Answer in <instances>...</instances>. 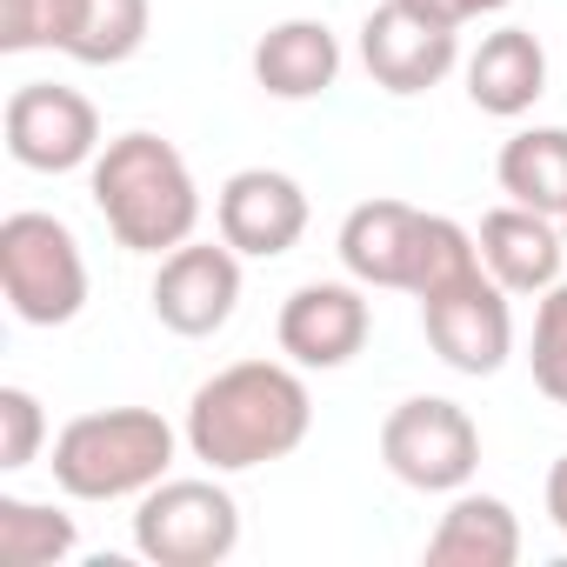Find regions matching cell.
I'll list each match as a JSON object with an SVG mask.
<instances>
[{
  "label": "cell",
  "mask_w": 567,
  "mask_h": 567,
  "mask_svg": "<svg viewBox=\"0 0 567 567\" xmlns=\"http://www.w3.org/2000/svg\"><path fill=\"white\" fill-rule=\"evenodd\" d=\"M494 181L507 200L534 207V214H567V127H520L501 141Z\"/></svg>",
  "instance_id": "18"
},
{
  "label": "cell",
  "mask_w": 567,
  "mask_h": 567,
  "mask_svg": "<svg viewBox=\"0 0 567 567\" xmlns=\"http://www.w3.org/2000/svg\"><path fill=\"white\" fill-rule=\"evenodd\" d=\"M414 240H421V207L408 200H361L341 220V267L361 288H401L414 280Z\"/></svg>",
  "instance_id": "15"
},
{
  "label": "cell",
  "mask_w": 567,
  "mask_h": 567,
  "mask_svg": "<svg viewBox=\"0 0 567 567\" xmlns=\"http://www.w3.org/2000/svg\"><path fill=\"white\" fill-rule=\"evenodd\" d=\"M147 0H68V28H61V54L81 68H121L147 48Z\"/></svg>",
  "instance_id": "19"
},
{
  "label": "cell",
  "mask_w": 567,
  "mask_h": 567,
  "mask_svg": "<svg viewBox=\"0 0 567 567\" xmlns=\"http://www.w3.org/2000/svg\"><path fill=\"white\" fill-rule=\"evenodd\" d=\"M474 240H481V267L501 280L507 295H547L554 280H560V267H567V234H560V220H554V214H534V207H520V200L481 214Z\"/></svg>",
  "instance_id": "13"
},
{
  "label": "cell",
  "mask_w": 567,
  "mask_h": 567,
  "mask_svg": "<svg viewBox=\"0 0 567 567\" xmlns=\"http://www.w3.org/2000/svg\"><path fill=\"white\" fill-rule=\"evenodd\" d=\"M527 368H534V388H540L554 408H567V280H554V288L540 295V308H534Z\"/></svg>",
  "instance_id": "22"
},
{
  "label": "cell",
  "mask_w": 567,
  "mask_h": 567,
  "mask_svg": "<svg viewBox=\"0 0 567 567\" xmlns=\"http://www.w3.org/2000/svg\"><path fill=\"white\" fill-rule=\"evenodd\" d=\"M187 434L154 408H94L54 434V487L68 501H141L181 461Z\"/></svg>",
  "instance_id": "3"
},
{
  "label": "cell",
  "mask_w": 567,
  "mask_h": 567,
  "mask_svg": "<svg viewBox=\"0 0 567 567\" xmlns=\"http://www.w3.org/2000/svg\"><path fill=\"white\" fill-rule=\"evenodd\" d=\"M214 227L240 260H280L308 234V187L280 167H240L214 194Z\"/></svg>",
  "instance_id": "12"
},
{
  "label": "cell",
  "mask_w": 567,
  "mask_h": 567,
  "mask_svg": "<svg viewBox=\"0 0 567 567\" xmlns=\"http://www.w3.org/2000/svg\"><path fill=\"white\" fill-rule=\"evenodd\" d=\"M87 194L107 220V234L127 247V254H174L181 240H194L200 227V187H194V167L174 141L134 127V134H114L94 167H87Z\"/></svg>",
  "instance_id": "2"
},
{
  "label": "cell",
  "mask_w": 567,
  "mask_h": 567,
  "mask_svg": "<svg viewBox=\"0 0 567 567\" xmlns=\"http://www.w3.org/2000/svg\"><path fill=\"white\" fill-rule=\"evenodd\" d=\"M68 28V0H0V54H61Z\"/></svg>",
  "instance_id": "24"
},
{
  "label": "cell",
  "mask_w": 567,
  "mask_h": 567,
  "mask_svg": "<svg viewBox=\"0 0 567 567\" xmlns=\"http://www.w3.org/2000/svg\"><path fill=\"white\" fill-rule=\"evenodd\" d=\"M374 334V308H368V288L348 274V280H308L280 301V321H274V341L301 374H334L348 368Z\"/></svg>",
  "instance_id": "10"
},
{
  "label": "cell",
  "mask_w": 567,
  "mask_h": 567,
  "mask_svg": "<svg viewBox=\"0 0 567 567\" xmlns=\"http://www.w3.org/2000/svg\"><path fill=\"white\" fill-rule=\"evenodd\" d=\"M461 81H467V101L494 121H520L540 94H547V48L540 34L527 28H494L481 34V48L461 61Z\"/></svg>",
  "instance_id": "14"
},
{
  "label": "cell",
  "mask_w": 567,
  "mask_h": 567,
  "mask_svg": "<svg viewBox=\"0 0 567 567\" xmlns=\"http://www.w3.org/2000/svg\"><path fill=\"white\" fill-rule=\"evenodd\" d=\"M240 547V501L207 474H167L134 501V554L154 567H220Z\"/></svg>",
  "instance_id": "5"
},
{
  "label": "cell",
  "mask_w": 567,
  "mask_h": 567,
  "mask_svg": "<svg viewBox=\"0 0 567 567\" xmlns=\"http://www.w3.org/2000/svg\"><path fill=\"white\" fill-rule=\"evenodd\" d=\"M560 234H567V214H560Z\"/></svg>",
  "instance_id": "27"
},
{
  "label": "cell",
  "mask_w": 567,
  "mask_h": 567,
  "mask_svg": "<svg viewBox=\"0 0 567 567\" xmlns=\"http://www.w3.org/2000/svg\"><path fill=\"white\" fill-rule=\"evenodd\" d=\"M0 134H8V154L28 174H74L94 167L101 141V107L81 87L61 81H21L8 94V114H0Z\"/></svg>",
  "instance_id": "7"
},
{
  "label": "cell",
  "mask_w": 567,
  "mask_h": 567,
  "mask_svg": "<svg viewBox=\"0 0 567 567\" xmlns=\"http://www.w3.org/2000/svg\"><path fill=\"white\" fill-rule=\"evenodd\" d=\"M507 301H514V295L501 288L487 267L467 274L461 288H447V295H427V301H421L427 348H434L454 374H467V381L501 374L507 354H514V308H507Z\"/></svg>",
  "instance_id": "9"
},
{
  "label": "cell",
  "mask_w": 567,
  "mask_h": 567,
  "mask_svg": "<svg viewBox=\"0 0 567 567\" xmlns=\"http://www.w3.org/2000/svg\"><path fill=\"white\" fill-rule=\"evenodd\" d=\"M81 547L74 514L28 501V494H0V560L8 567H54Z\"/></svg>",
  "instance_id": "20"
},
{
  "label": "cell",
  "mask_w": 567,
  "mask_h": 567,
  "mask_svg": "<svg viewBox=\"0 0 567 567\" xmlns=\"http://www.w3.org/2000/svg\"><path fill=\"white\" fill-rule=\"evenodd\" d=\"M341 81V41L328 21H280L254 41V87L267 101H321Z\"/></svg>",
  "instance_id": "16"
},
{
  "label": "cell",
  "mask_w": 567,
  "mask_h": 567,
  "mask_svg": "<svg viewBox=\"0 0 567 567\" xmlns=\"http://www.w3.org/2000/svg\"><path fill=\"white\" fill-rule=\"evenodd\" d=\"M401 8H414V14H427V21H441V28H467V21H481V14L514 8V0H401Z\"/></svg>",
  "instance_id": "25"
},
{
  "label": "cell",
  "mask_w": 567,
  "mask_h": 567,
  "mask_svg": "<svg viewBox=\"0 0 567 567\" xmlns=\"http://www.w3.org/2000/svg\"><path fill=\"white\" fill-rule=\"evenodd\" d=\"M41 447H48V414H41V394H28V388H0V467L8 474H21V467H34L41 461Z\"/></svg>",
  "instance_id": "23"
},
{
  "label": "cell",
  "mask_w": 567,
  "mask_h": 567,
  "mask_svg": "<svg viewBox=\"0 0 567 567\" xmlns=\"http://www.w3.org/2000/svg\"><path fill=\"white\" fill-rule=\"evenodd\" d=\"M315 427V394L295 361H227L187 401V454L207 474H247L288 461Z\"/></svg>",
  "instance_id": "1"
},
{
  "label": "cell",
  "mask_w": 567,
  "mask_h": 567,
  "mask_svg": "<svg viewBox=\"0 0 567 567\" xmlns=\"http://www.w3.org/2000/svg\"><path fill=\"white\" fill-rule=\"evenodd\" d=\"M381 461L414 494H461L481 467V427L447 394H408L381 421Z\"/></svg>",
  "instance_id": "6"
},
{
  "label": "cell",
  "mask_w": 567,
  "mask_h": 567,
  "mask_svg": "<svg viewBox=\"0 0 567 567\" xmlns=\"http://www.w3.org/2000/svg\"><path fill=\"white\" fill-rule=\"evenodd\" d=\"M0 295L21 328H68L87 308V254L61 214L21 207L0 220Z\"/></svg>",
  "instance_id": "4"
},
{
  "label": "cell",
  "mask_w": 567,
  "mask_h": 567,
  "mask_svg": "<svg viewBox=\"0 0 567 567\" xmlns=\"http://www.w3.org/2000/svg\"><path fill=\"white\" fill-rule=\"evenodd\" d=\"M467 274H481V240H474L454 214H421V240H414V280H408V295H414V301L447 295V288H461Z\"/></svg>",
  "instance_id": "21"
},
{
  "label": "cell",
  "mask_w": 567,
  "mask_h": 567,
  "mask_svg": "<svg viewBox=\"0 0 567 567\" xmlns=\"http://www.w3.org/2000/svg\"><path fill=\"white\" fill-rule=\"evenodd\" d=\"M361 68L381 94L414 101L461 68V28H441V21L401 8V0H381L361 21Z\"/></svg>",
  "instance_id": "11"
},
{
  "label": "cell",
  "mask_w": 567,
  "mask_h": 567,
  "mask_svg": "<svg viewBox=\"0 0 567 567\" xmlns=\"http://www.w3.org/2000/svg\"><path fill=\"white\" fill-rule=\"evenodd\" d=\"M547 520H554V527L567 534V454H560V461L547 467Z\"/></svg>",
  "instance_id": "26"
},
{
  "label": "cell",
  "mask_w": 567,
  "mask_h": 567,
  "mask_svg": "<svg viewBox=\"0 0 567 567\" xmlns=\"http://www.w3.org/2000/svg\"><path fill=\"white\" fill-rule=\"evenodd\" d=\"M147 308L167 334L181 341H207L234 321L240 308V254L227 240H181L174 254H161Z\"/></svg>",
  "instance_id": "8"
},
{
  "label": "cell",
  "mask_w": 567,
  "mask_h": 567,
  "mask_svg": "<svg viewBox=\"0 0 567 567\" xmlns=\"http://www.w3.org/2000/svg\"><path fill=\"white\" fill-rule=\"evenodd\" d=\"M520 560V520L501 494L461 487L447 514L427 534V567H514Z\"/></svg>",
  "instance_id": "17"
}]
</instances>
